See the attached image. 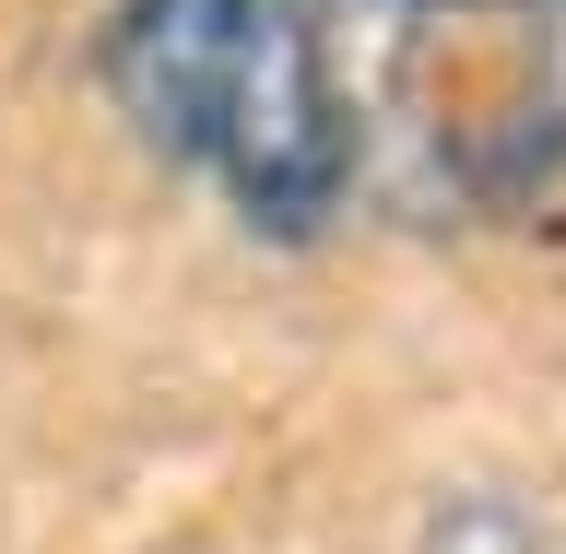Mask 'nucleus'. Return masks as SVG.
Masks as SVG:
<instances>
[{"label": "nucleus", "instance_id": "obj_1", "mask_svg": "<svg viewBox=\"0 0 566 554\" xmlns=\"http://www.w3.org/2000/svg\"><path fill=\"white\" fill-rule=\"evenodd\" d=\"M106 95L248 237L307 248L354 201V95L331 71V0H118Z\"/></svg>", "mask_w": 566, "mask_h": 554}, {"label": "nucleus", "instance_id": "obj_2", "mask_svg": "<svg viewBox=\"0 0 566 554\" xmlns=\"http://www.w3.org/2000/svg\"><path fill=\"white\" fill-rule=\"evenodd\" d=\"M378 83L437 212H520L566 177V0H378Z\"/></svg>", "mask_w": 566, "mask_h": 554}]
</instances>
